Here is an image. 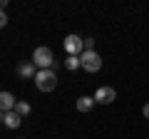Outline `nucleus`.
<instances>
[{"label":"nucleus","mask_w":149,"mask_h":139,"mask_svg":"<svg viewBox=\"0 0 149 139\" xmlns=\"http://www.w3.org/2000/svg\"><path fill=\"white\" fill-rule=\"evenodd\" d=\"M35 87L40 92H52L55 87H57V72H55V70H37Z\"/></svg>","instance_id":"f257e3e1"},{"label":"nucleus","mask_w":149,"mask_h":139,"mask_svg":"<svg viewBox=\"0 0 149 139\" xmlns=\"http://www.w3.org/2000/svg\"><path fill=\"white\" fill-rule=\"evenodd\" d=\"M32 65H35L37 70H52L55 67L52 50L50 47H35V52H32Z\"/></svg>","instance_id":"f03ea898"},{"label":"nucleus","mask_w":149,"mask_h":139,"mask_svg":"<svg viewBox=\"0 0 149 139\" xmlns=\"http://www.w3.org/2000/svg\"><path fill=\"white\" fill-rule=\"evenodd\" d=\"M80 65H82L85 72H100L102 70V57L95 50H85V52L80 55Z\"/></svg>","instance_id":"7ed1b4c3"},{"label":"nucleus","mask_w":149,"mask_h":139,"mask_svg":"<svg viewBox=\"0 0 149 139\" xmlns=\"http://www.w3.org/2000/svg\"><path fill=\"white\" fill-rule=\"evenodd\" d=\"M62 45H65V52L67 55H82L85 52V42H82L80 35H67Z\"/></svg>","instance_id":"20e7f679"},{"label":"nucleus","mask_w":149,"mask_h":139,"mask_svg":"<svg viewBox=\"0 0 149 139\" xmlns=\"http://www.w3.org/2000/svg\"><path fill=\"white\" fill-rule=\"evenodd\" d=\"M114 99H117V90H114V87H100V90L95 92L97 104H112Z\"/></svg>","instance_id":"39448f33"},{"label":"nucleus","mask_w":149,"mask_h":139,"mask_svg":"<svg viewBox=\"0 0 149 139\" xmlns=\"http://www.w3.org/2000/svg\"><path fill=\"white\" fill-rule=\"evenodd\" d=\"M15 97L10 95V92H0V112L5 114V112H13L15 109Z\"/></svg>","instance_id":"423d86ee"},{"label":"nucleus","mask_w":149,"mask_h":139,"mask_svg":"<svg viewBox=\"0 0 149 139\" xmlns=\"http://www.w3.org/2000/svg\"><path fill=\"white\" fill-rule=\"evenodd\" d=\"M3 122H5L8 129H17V127L22 124V117L15 112V109H13V112H5V114H3Z\"/></svg>","instance_id":"0eeeda50"},{"label":"nucleus","mask_w":149,"mask_h":139,"mask_svg":"<svg viewBox=\"0 0 149 139\" xmlns=\"http://www.w3.org/2000/svg\"><path fill=\"white\" fill-rule=\"evenodd\" d=\"M17 75H20V77H32V80H35L37 67L32 62H22V65H17Z\"/></svg>","instance_id":"6e6552de"},{"label":"nucleus","mask_w":149,"mask_h":139,"mask_svg":"<svg viewBox=\"0 0 149 139\" xmlns=\"http://www.w3.org/2000/svg\"><path fill=\"white\" fill-rule=\"evenodd\" d=\"M97 102H95V97H80V99H77V104H74V107H77V112H90L92 107H95Z\"/></svg>","instance_id":"1a4fd4ad"},{"label":"nucleus","mask_w":149,"mask_h":139,"mask_svg":"<svg viewBox=\"0 0 149 139\" xmlns=\"http://www.w3.org/2000/svg\"><path fill=\"white\" fill-rule=\"evenodd\" d=\"M15 112H17V114H20V117H22V119H25V117H27V114H30V112H32V107H30V102H22V99H17V102H15Z\"/></svg>","instance_id":"9d476101"},{"label":"nucleus","mask_w":149,"mask_h":139,"mask_svg":"<svg viewBox=\"0 0 149 139\" xmlns=\"http://www.w3.org/2000/svg\"><path fill=\"white\" fill-rule=\"evenodd\" d=\"M82 65H80V55H67V60H65V70H80Z\"/></svg>","instance_id":"9b49d317"},{"label":"nucleus","mask_w":149,"mask_h":139,"mask_svg":"<svg viewBox=\"0 0 149 139\" xmlns=\"http://www.w3.org/2000/svg\"><path fill=\"white\" fill-rule=\"evenodd\" d=\"M82 42H85V50H95V40L92 38H85Z\"/></svg>","instance_id":"f8f14e48"},{"label":"nucleus","mask_w":149,"mask_h":139,"mask_svg":"<svg viewBox=\"0 0 149 139\" xmlns=\"http://www.w3.org/2000/svg\"><path fill=\"white\" fill-rule=\"evenodd\" d=\"M8 25V15H5V10H0V27H5Z\"/></svg>","instance_id":"ddd939ff"},{"label":"nucleus","mask_w":149,"mask_h":139,"mask_svg":"<svg viewBox=\"0 0 149 139\" xmlns=\"http://www.w3.org/2000/svg\"><path fill=\"white\" fill-rule=\"evenodd\" d=\"M142 114H144V119H149V104H144V107H142Z\"/></svg>","instance_id":"4468645a"},{"label":"nucleus","mask_w":149,"mask_h":139,"mask_svg":"<svg viewBox=\"0 0 149 139\" xmlns=\"http://www.w3.org/2000/svg\"><path fill=\"white\" fill-rule=\"evenodd\" d=\"M0 122H3V112H0Z\"/></svg>","instance_id":"2eb2a0df"},{"label":"nucleus","mask_w":149,"mask_h":139,"mask_svg":"<svg viewBox=\"0 0 149 139\" xmlns=\"http://www.w3.org/2000/svg\"><path fill=\"white\" fill-rule=\"evenodd\" d=\"M20 139H25V137H20Z\"/></svg>","instance_id":"dca6fc26"}]
</instances>
